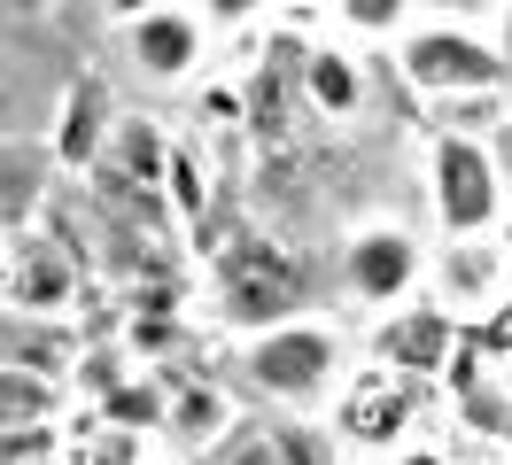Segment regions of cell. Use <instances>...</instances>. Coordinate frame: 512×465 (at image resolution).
Instances as JSON below:
<instances>
[{"instance_id":"obj_1","label":"cell","mask_w":512,"mask_h":465,"mask_svg":"<svg viewBox=\"0 0 512 465\" xmlns=\"http://www.w3.org/2000/svg\"><path fill=\"white\" fill-rule=\"evenodd\" d=\"M187 264H202V287H210V310H218L225 334L256 341L272 326H288V318H311V264L288 241L256 233V225L202 233L187 248Z\"/></svg>"},{"instance_id":"obj_2","label":"cell","mask_w":512,"mask_h":465,"mask_svg":"<svg viewBox=\"0 0 512 465\" xmlns=\"http://www.w3.org/2000/svg\"><path fill=\"white\" fill-rule=\"evenodd\" d=\"M241 380L280 411H319L350 380V349L326 318H288V326H272L241 349Z\"/></svg>"},{"instance_id":"obj_3","label":"cell","mask_w":512,"mask_h":465,"mask_svg":"<svg viewBox=\"0 0 512 465\" xmlns=\"http://www.w3.org/2000/svg\"><path fill=\"white\" fill-rule=\"evenodd\" d=\"M396 78L419 93V101H466V93H512V62L497 55L489 31H466V24H427L419 16L396 47Z\"/></svg>"},{"instance_id":"obj_4","label":"cell","mask_w":512,"mask_h":465,"mask_svg":"<svg viewBox=\"0 0 512 465\" xmlns=\"http://www.w3.org/2000/svg\"><path fill=\"white\" fill-rule=\"evenodd\" d=\"M427 217H435V233L443 241H466V233H505V179H497V163L481 140H458V132H427Z\"/></svg>"},{"instance_id":"obj_5","label":"cell","mask_w":512,"mask_h":465,"mask_svg":"<svg viewBox=\"0 0 512 465\" xmlns=\"http://www.w3.org/2000/svg\"><path fill=\"white\" fill-rule=\"evenodd\" d=\"M419 295L435 310L458 318V334L489 318V310L512 303V241L505 233H466V241H435L427 248V279H419Z\"/></svg>"},{"instance_id":"obj_6","label":"cell","mask_w":512,"mask_h":465,"mask_svg":"<svg viewBox=\"0 0 512 465\" xmlns=\"http://www.w3.org/2000/svg\"><path fill=\"white\" fill-rule=\"evenodd\" d=\"M86 264L70 256L47 225H16L0 233V310H24V318H70L78 295H86Z\"/></svg>"},{"instance_id":"obj_7","label":"cell","mask_w":512,"mask_h":465,"mask_svg":"<svg viewBox=\"0 0 512 465\" xmlns=\"http://www.w3.org/2000/svg\"><path fill=\"white\" fill-rule=\"evenodd\" d=\"M419 279H427V241H419L412 225H396V217H373V225H350V241H342V295L357 310H396L419 295Z\"/></svg>"},{"instance_id":"obj_8","label":"cell","mask_w":512,"mask_h":465,"mask_svg":"<svg viewBox=\"0 0 512 465\" xmlns=\"http://www.w3.org/2000/svg\"><path fill=\"white\" fill-rule=\"evenodd\" d=\"M419 427V380H404V372H381V365H357L342 388H334V442L342 450H404Z\"/></svg>"},{"instance_id":"obj_9","label":"cell","mask_w":512,"mask_h":465,"mask_svg":"<svg viewBox=\"0 0 512 465\" xmlns=\"http://www.w3.org/2000/svg\"><path fill=\"white\" fill-rule=\"evenodd\" d=\"M117 55H125V70L140 78V86L187 93L194 78L210 70V31H202V16H194L187 0H171V8H156V16L117 24Z\"/></svg>"},{"instance_id":"obj_10","label":"cell","mask_w":512,"mask_h":465,"mask_svg":"<svg viewBox=\"0 0 512 465\" xmlns=\"http://www.w3.org/2000/svg\"><path fill=\"white\" fill-rule=\"evenodd\" d=\"M117 86L101 78V70H78L55 101H47V124H39V155L63 171V179H86L94 171V155L109 148V124H117Z\"/></svg>"},{"instance_id":"obj_11","label":"cell","mask_w":512,"mask_h":465,"mask_svg":"<svg viewBox=\"0 0 512 465\" xmlns=\"http://www.w3.org/2000/svg\"><path fill=\"white\" fill-rule=\"evenodd\" d=\"M365 357H373L381 372L427 380V372H443L450 357H458V318H450V310H435L427 295H412V303H396V310H381V318H373Z\"/></svg>"},{"instance_id":"obj_12","label":"cell","mask_w":512,"mask_h":465,"mask_svg":"<svg viewBox=\"0 0 512 465\" xmlns=\"http://www.w3.org/2000/svg\"><path fill=\"white\" fill-rule=\"evenodd\" d=\"M295 101L319 109L326 124H357L373 109V55H357L342 39H319L295 55Z\"/></svg>"},{"instance_id":"obj_13","label":"cell","mask_w":512,"mask_h":465,"mask_svg":"<svg viewBox=\"0 0 512 465\" xmlns=\"http://www.w3.org/2000/svg\"><path fill=\"white\" fill-rule=\"evenodd\" d=\"M163 372V434L179 442V450H194V458H210L225 434H233V419H241V403L225 396L210 372H171V365H156Z\"/></svg>"},{"instance_id":"obj_14","label":"cell","mask_w":512,"mask_h":465,"mask_svg":"<svg viewBox=\"0 0 512 465\" xmlns=\"http://www.w3.org/2000/svg\"><path fill=\"white\" fill-rule=\"evenodd\" d=\"M0 365L39 372V380H63V388H70V365H78V334H70V318H24V310H0Z\"/></svg>"},{"instance_id":"obj_15","label":"cell","mask_w":512,"mask_h":465,"mask_svg":"<svg viewBox=\"0 0 512 465\" xmlns=\"http://www.w3.org/2000/svg\"><path fill=\"white\" fill-rule=\"evenodd\" d=\"M319 8H326V31L357 55H388L419 24V0H319Z\"/></svg>"},{"instance_id":"obj_16","label":"cell","mask_w":512,"mask_h":465,"mask_svg":"<svg viewBox=\"0 0 512 465\" xmlns=\"http://www.w3.org/2000/svg\"><path fill=\"white\" fill-rule=\"evenodd\" d=\"M70 419V388L63 380H39V372L0 365V434H39Z\"/></svg>"},{"instance_id":"obj_17","label":"cell","mask_w":512,"mask_h":465,"mask_svg":"<svg viewBox=\"0 0 512 465\" xmlns=\"http://www.w3.org/2000/svg\"><path fill=\"white\" fill-rule=\"evenodd\" d=\"M163 372L156 365H132L117 388L101 403H86V419H101V427H125V434H163Z\"/></svg>"},{"instance_id":"obj_18","label":"cell","mask_w":512,"mask_h":465,"mask_svg":"<svg viewBox=\"0 0 512 465\" xmlns=\"http://www.w3.org/2000/svg\"><path fill=\"white\" fill-rule=\"evenodd\" d=\"M264 442H272V458H280V465H342V442H334L319 419H272Z\"/></svg>"},{"instance_id":"obj_19","label":"cell","mask_w":512,"mask_h":465,"mask_svg":"<svg viewBox=\"0 0 512 465\" xmlns=\"http://www.w3.org/2000/svg\"><path fill=\"white\" fill-rule=\"evenodd\" d=\"M187 8L202 16V31H233V39L272 16V0H187Z\"/></svg>"},{"instance_id":"obj_20","label":"cell","mask_w":512,"mask_h":465,"mask_svg":"<svg viewBox=\"0 0 512 465\" xmlns=\"http://www.w3.org/2000/svg\"><path fill=\"white\" fill-rule=\"evenodd\" d=\"M497 8L505 0H419L427 24H466V31H497Z\"/></svg>"},{"instance_id":"obj_21","label":"cell","mask_w":512,"mask_h":465,"mask_svg":"<svg viewBox=\"0 0 512 465\" xmlns=\"http://www.w3.org/2000/svg\"><path fill=\"white\" fill-rule=\"evenodd\" d=\"M210 465H280V458H272L264 427H233V434L218 442V450H210Z\"/></svg>"},{"instance_id":"obj_22","label":"cell","mask_w":512,"mask_h":465,"mask_svg":"<svg viewBox=\"0 0 512 465\" xmlns=\"http://www.w3.org/2000/svg\"><path fill=\"white\" fill-rule=\"evenodd\" d=\"M156 8H171V0H101V16H109V24H132V16H156Z\"/></svg>"},{"instance_id":"obj_23","label":"cell","mask_w":512,"mask_h":465,"mask_svg":"<svg viewBox=\"0 0 512 465\" xmlns=\"http://www.w3.org/2000/svg\"><path fill=\"white\" fill-rule=\"evenodd\" d=\"M16 101V55H8V39H0V109Z\"/></svg>"},{"instance_id":"obj_24","label":"cell","mask_w":512,"mask_h":465,"mask_svg":"<svg viewBox=\"0 0 512 465\" xmlns=\"http://www.w3.org/2000/svg\"><path fill=\"white\" fill-rule=\"evenodd\" d=\"M396 465H443V458H435V450H412V442H404V450H396Z\"/></svg>"},{"instance_id":"obj_25","label":"cell","mask_w":512,"mask_h":465,"mask_svg":"<svg viewBox=\"0 0 512 465\" xmlns=\"http://www.w3.org/2000/svg\"><path fill=\"white\" fill-rule=\"evenodd\" d=\"M272 8H288V0H272Z\"/></svg>"}]
</instances>
